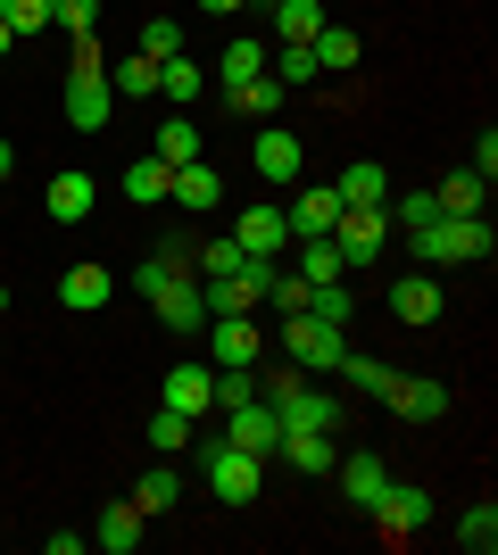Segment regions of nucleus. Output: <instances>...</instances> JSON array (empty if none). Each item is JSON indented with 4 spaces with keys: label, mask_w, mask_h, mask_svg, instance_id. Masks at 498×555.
Wrapping results in <instances>:
<instances>
[{
    "label": "nucleus",
    "mask_w": 498,
    "mask_h": 555,
    "mask_svg": "<svg viewBox=\"0 0 498 555\" xmlns=\"http://www.w3.org/2000/svg\"><path fill=\"white\" fill-rule=\"evenodd\" d=\"M416 241V266H490V216H432L424 232H407Z\"/></svg>",
    "instance_id": "f257e3e1"
},
{
    "label": "nucleus",
    "mask_w": 498,
    "mask_h": 555,
    "mask_svg": "<svg viewBox=\"0 0 498 555\" xmlns=\"http://www.w3.org/2000/svg\"><path fill=\"white\" fill-rule=\"evenodd\" d=\"M117 116V92H108V59L92 50V34L75 42V67H67V125L75 133H100Z\"/></svg>",
    "instance_id": "f03ea898"
},
{
    "label": "nucleus",
    "mask_w": 498,
    "mask_h": 555,
    "mask_svg": "<svg viewBox=\"0 0 498 555\" xmlns=\"http://www.w3.org/2000/svg\"><path fill=\"white\" fill-rule=\"evenodd\" d=\"M258 398L274 406V423H283V431H332V423H341V398H324L299 365L274 373V382H258Z\"/></svg>",
    "instance_id": "7ed1b4c3"
},
{
    "label": "nucleus",
    "mask_w": 498,
    "mask_h": 555,
    "mask_svg": "<svg viewBox=\"0 0 498 555\" xmlns=\"http://www.w3.org/2000/svg\"><path fill=\"white\" fill-rule=\"evenodd\" d=\"M283 357L299 373H332L341 357H349V340H341V324H316L308 307H299V315H283Z\"/></svg>",
    "instance_id": "20e7f679"
},
{
    "label": "nucleus",
    "mask_w": 498,
    "mask_h": 555,
    "mask_svg": "<svg viewBox=\"0 0 498 555\" xmlns=\"http://www.w3.org/2000/svg\"><path fill=\"white\" fill-rule=\"evenodd\" d=\"M200 473H208L216 506H250V498H258V456L233 448V440H208V448H200Z\"/></svg>",
    "instance_id": "39448f33"
},
{
    "label": "nucleus",
    "mask_w": 498,
    "mask_h": 555,
    "mask_svg": "<svg viewBox=\"0 0 498 555\" xmlns=\"http://www.w3.org/2000/svg\"><path fill=\"white\" fill-rule=\"evenodd\" d=\"M366 514H374V531L391 539V547H407V539H416V531L432 522V498H424L416 481H399V473H391V489H382V498H374Z\"/></svg>",
    "instance_id": "423d86ee"
},
{
    "label": "nucleus",
    "mask_w": 498,
    "mask_h": 555,
    "mask_svg": "<svg viewBox=\"0 0 498 555\" xmlns=\"http://www.w3.org/2000/svg\"><path fill=\"white\" fill-rule=\"evenodd\" d=\"M332 241H341V266H374L382 241H391V216L382 208H341L332 216Z\"/></svg>",
    "instance_id": "0eeeda50"
},
{
    "label": "nucleus",
    "mask_w": 498,
    "mask_h": 555,
    "mask_svg": "<svg viewBox=\"0 0 498 555\" xmlns=\"http://www.w3.org/2000/svg\"><path fill=\"white\" fill-rule=\"evenodd\" d=\"M225 440L233 448H250V456H274V448H283V423H274V406H266V398H241V406H225Z\"/></svg>",
    "instance_id": "6e6552de"
},
{
    "label": "nucleus",
    "mask_w": 498,
    "mask_h": 555,
    "mask_svg": "<svg viewBox=\"0 0 498 555\" xmlns=\"http://www.w3.org/2000/svg\"><path fill=\"white\" fill-rule=\"evenodd\" d=\"M150 315H158L166 332H200V324H208V299H200V274H166L158 291H150Z\"/></svg>",
    "instance_id": "1a4fd4ad"
},
{
    "label": "nucleus",
    "mask_w": 498,
    "mask_h": 555,
    "mask_svg": "<svg viewBox=\"0 0 498 555\" xmlns=\"http://www.w3.org/2000/svg\"><path fill=\"white\" fill-rule=\"evenodd\" d=\"M332 216H341V191H332V183H291V199H283L291 241H316V232H332Z\"/></svg>",
    "instance_id": "9d476101"
},
{
    "label": "nucleus",
    "mask_w": 498,
    "mask_h": 555,
    "mask_svg": "<svg viewBox=\"0 0 498 555\" xmlns=\"http://www.w3.org/2000/svg\"><path fill=\"white\" fill-rule=\"evenodd\" d=\"M233 241H241V257H291V224H283V208H241L233 216Z\"/></svg>",
    "instance_id": "9b49d317"
},
{
    "label": "nucleus",
    "mask_w": 498,
    "mask_h": 555,
    "mask_svg": "<svg viewBox=\"0 0 498 555\" xmlns=\"http://www.w3.org/2000/svg\"><path fill=\"white\" fill-rule=\"evenodd\" d=\"M208 382H216V365H200V357H191V365H175V373L158 382V406H175V415H191V423H200V415H216Z\"/></svg>",
    "instance_id": "f8f14e48"
},
{
    "label": "nucleus",
    "mask_w": 498,
    "mask_h": 555,
    "mask_svg": "<svg viewBox=\"0 0 498 555\" xmlns=\"http://www.w3.org/2000/svg\"><path fill=\"white\" fill-rule=\"evenodd\" d=\"M382 406H391L399 423H440V415H449V390H440V382H424V373H399Z\"/></svg>",
    "instance_id": "ddd939ff"
},
{
    "label": "nucleus",
    "mask_w": 498,
    "mask_h": 555,
    "mask_svg": "<svg viewBox=\"0 0 498 555\" xmlns=\"http://www.w3.org/2000/svg\"><path fill=\"white\" fill-rule=\"evenodd\" d=\"M92 199H100V183L84 175V166H67V175H50V191H42L50 224H84V216H92Z\"/></svg>",
    "instance_id": "4468645a"
},
{
    "label": "nucleus",
    "mask_w": 498,
    "mask_h": 555,
    "mask_svg": "<svg viewBox=\"0 0 498 555\" xmlns=\"http://www.w3.org/2000/svg\"><path fill=\"white\" fill-rule=\"evenodd\" d=\"M391 315H399L407 332L440 324V282H432V274H399V282H391Z\"/></svg>",
    "instance_id": "2eb2a0df"
},
{
    "label": "nucleus",
    "mask_w": 498,
    "mask_h": 555,
    "mask_svg": "<svg viewBox=\"0 0 498 555\" xmlns=\"http://www.w3.org/2000/svg\"><path fill=\"white\" fill-rule=\"evenodd\" d=\"M341 464V489H349V506L366 514L382 498V489H391V456H374V448H357V456H332Z\"/></svg>",
    "instance_id": "dca6fc26"
},
{
    "label": "nucleus",
    "mask_w": 498,
    "mask_h": 555,
    "mask_svg": "<svg viewBox=\"0 0 498 555\" xmlns=\"http://www.w3.org/2000/svg\"><path fill=\"white\" fill-rule=\"evenodd\" d=\"M117 299V274L108 266H67L59 274V307H75V315H92V307H108Z\"/></svg>",
    "instance_id": "f3484780"
},
{
    "label": "nucleus",
    "mask_w": 498,
    "mask_h": 555,
    "mask_svg": "<svg viewBox=\"0 0 498 555\" xmlns=\"http://www.w3.org/2000/svg\"><path fill=\"white\" fill-rule=\"evenodd\" d=\"M200 332L216 340V365H258V324L250 315H208Z\"/></svg>",
    "instance_id": "a211bd4d"
},
{
    "label": "nucleus",
    "mask_w": 498,
    "mask_h": 555,
    "mask_svg": "<svg viewBox=\"0 0 498 555\" xmlns=\"http://www.w3.org/2000/svg\"><path fill=\"white\" fill-rule=\"evenodd\" d=\"M150 158H158V166H191V158H208V141H200V125H191V108H175V116L158 125Z\"/></svg>",
    "instance_id": "6ab92c4d"
},
{
    "label": "nucleus",
    "mask_w": 498,
    "mask_h": 555,
    "mask_svg": "<svg viewBox=\"0 0 498 555\" xmlns=\"http://www.w3.org/2000/svg\"><path fill=\"white\" fill-rule=\"evenodd\" d=\"M299 166H308V158H299V133L266 125V133H258V175H266L274 191H283V183H299Z\"/></svg>",
    "instance_id": "aec40b11"
},
{
    "label": "nucleus",
    "mask_w": 498,
    "mask_h": 555,
    "mask_svg": "<svg viewBox=\"0 0 498 555\" xmlns=\"http://www.w3.org/2000/svg\"><path fill=\"white\" fill-rule=\"evenodd\" d=\"M142 531H150V514L133 506V498H117V506H108V514L92 522V539H100L108 555H133V547H142Z\"/></svg>",
    "instance_id": "412c9836"
},
{
    "label": "nucleus",
    "mask_w": 498,
    "mask_h": 555,
    "mask_svg": "<svg viewBox=\"0 0 498 555\" xmlns=\"http://www.w3.org/2000/svg\"><path fill=\"white\" fill-rule=\"evenodd\" d=\"M175 208H216L225 199V175H216L208 158H191V166H175V191H166Z\"/></svg>",
    "instance_id": "4be33fe9"
},
{
    "label": "nucleus",
    "mask_w": 498,
    "mask_h": 555,
    "mask_svg": "<svg viewBox=\"0 0 498 555\" xmlns=\"http://www.w3.org/2000/svg\"><path fill=\"white\" fill-rule=\"evenodd\" d=\"M341 208H382V199H391V175H382L374 158H349V175H341Z\"/></svg>",
    "instance_id": "5701e85b"
},
{
    "label": "nucleus",
    "mask_w": 498,
    "mask_h": 555,
    "mask_svg": "<svg viewBox=\"0 0 498 555\" xmlns=\"http://www.w3.org/2000/svg\"><path fill=\"white\" fill-rule=\"evenodd\" d=\"M200 92H208V67H200V59H183V50H175V59H158V100L191 108Z\"/></svg>",
    "instance_id": "b1692460"
},
{
    "label": "nucleus",
    "mask_w": 498,
    "mask_h": 555,
    "mask_svg": "<svg viewBox=\"0 0 498 555\" xmlns=\"http://www.w3.org/2000/svg\"><path fill=\"white\" fill-rule=\"evenodd\" d=\"M291 257H299V266H291L299 282H341V274H349V266H341V241H332V232H316V241H291Z\"/></svg>",
    "instance_id": "393cba45"
},
{
    "label": "nucleus",
    "mask_w": 498,
    "mask_h": 555,
    "mask_svg": "<svg viewBox=\"0 0 498 555\" xmlns=\"http://www.w3.org/2000/svg\"><path fill=\"white\" fill-rule=\"evenodd\" d=\"M274 456H283L291 473H332V456H341V448H332V431H283V448H274Z\"/></svg>",
    "instance_id": "a878e982"
},
{
    "label": "nucleus",
    "mask_w": 498,
    "mask_h": 555,
    "mask_svg": "<svg viewBox=\"0 0 498 555\" xmlns=\"http://www.w3.org/2000/svg\"><path fill=\"white\" fill-rule=\"evenodd\" d=\"M250 75H266V42H258V34H241V42H225V59H216V83H225V92H241Z\"/></svg>",
    "instance_id": "bb28decb"
},
{
    "label": "nucleus",
    "mask_w": 498,
    "mask_h": 555,
    "mask_svg": "<svg viewBox=\"0 0 498 555\" xmlns=\"http://www.w3.org/2000/svg\"><path fill=\"white\" fill-rule=\"evenodd\" d=\"M432 199H440V216H482V199H490V183H482L474 166H457L449 183L432 191Z\"/></svg>",
    "instance_id": "cd10ccee"
},
{
    "label": "nucleus",
    "mask_w": 498,
    "mask_h": 555,
    "mask_svg": "<svg viewBox=\"0 0 498 555\" xmlns=\"http://www.w3.org/2000/svg\"><path fill=\"white\" fill-rule=\"evenodd\" d=\"M457 547H465V555H490L498 547V506H490V498H474V506L457 514Z\"/></svg>",
    "instance_id": "c85d7f7f"
},
{
    "label": "nucleus",
    "mask_w": 498,
    "mask_h": 555,
    "mask_svg": "<svg viewBox=\"0 0 498 555\" xmlns=\"http://www.w3.org/2000/svg\"><path fill=\"white\" fill-rule=\"evenodd\" d=\"M266 75H274L283 92H299V83H316V50H308V42H283V50H266Z\"/></svg>",
    "instance_id": "c756f323"
},
{
    "label": "nucleus",
    "mask_w": 498,
    "mask_h": 555,
    "mask_svg": "<svg viewBox=\"0 0 498 555\" xmlns=\"http://www.w3.org/2000/svg\"><path fill=\"white\" fill-rule=\"evenodd\" d=\"M108 92H117V100H150V92H158V59H142V50L117 59V67H108Z\"/></svg>",
    "instance_id": "7c9ffc66"
},
{
    "label": "nucleus",
    "mask_w": 498,
    "mask_h": 555,
    "mask_svg": "<svg viewBox=\"0 0 498 555\" xmlns=\"http://www.w3.org/2000/svg\"><path fill=\"white\" fill-rule=\"evenodd\" d=\"M175 498H183V473H175V464H150L142 481H133V506L142 514H166Z\"/></svg>",
    "instance_id": "2f4dec72"
},
{
    "label": "nucleus",
    "mask_w": 498,
    "mask_h": 555,
    "mask_svg": "<svg viewBox=\"0 0 498 555\" xmlns=\"http://www.w3.org/2000/svg\"><path fill=\"white\" fill-rule=\"evenodd\" d=\"M266 9H274V34H283V42H316V25H324L316 0H266Z\"/></svg>",
    "instance_id": "473e14b6"
},
{
    "label": "nucleus",
    "mask_w": 498,
    "mask_h": 555,
    "mask_svg": "<svg viewBox=\"0 0 498 555\" xmlns=\"http://www.w3.org/2000/svg\"><path fill=\"white\" fill-rule=\"evenodd\" d=\"M308 50H316V75H324V67H357V34H349V25H332V17L316 25Z\"/></svg>",
    "instance_id": "72a5a7b5"
},
{
    "label": "nucleus",
    "mask_w": 498,
    "mask_h": 555,
    "mask_svg": "<svg viewBox=\"0 0 498 555\" xmlns=\"http://www.w3.org/2000/svg\"><path fill=\"white\" fill-rule=\"evenodd\" d=\"M166 191H175V166H158V158L125 166V199H142V208H150V199H166Z\"/></svg>",
    "instance_id": "f704fd0d"
},
{
    "label": "nucleus",
    "mask_w": 498,
    "mask_h": 555,
    "mask_svg": "<svg viewBox=\"0 0 498 555\" xmlns=\"http://www.w3.org/2000/svg\"><path fill=\"white\" fill-rule=\"evenodd\" d=\"M382 216H391V232H424L432 216H440V199H432V191H407V199H382Z\"/></svg>",
    "instance_id": "c9c22d12"
},
{
    "label": "nucleus",
    "mask_w": 498,
    "mask_h": 555,
    "mask_svg": "<svg viewBox=\"0 0 498 555\" xmlns=\"http://www.w3.org/2000/svg\"><path fill=\"white\" fill-rule=\"evenodd\" d=\"M332 373H349V390H357V398H391V382H399V373L374 365V357H341Z\"/></svg>",
    "instance_id": "e433bc0d"
},
{
    "label": "nucleus",
    "mask_w": 498,
    "mask_h": 555,
    "mask_svg": "<svg viewBox=\"0 0 498 555\" xmlns=\"http://www.w3.org/2000/svg\"><path fill=\"white\" fill-rule=\"evenodd\" d=\"M150 448H158V456H183V448H191V415L158 406V415H150Z\"/></svg>",
    "instance_id": "4c0bfd02"
},
{
    "label": "nucleus",
    "mask_w": 498,
    "mask_h": 555,
    "mask_svg": "<svg viewBox=\"0 0 498 555\" xmlns=\"http://www.w3.org/2000/svg\"><path fill=\"white\" fill-rule=\"evenodd\" d=\"M183 50V17H142V59H175Z\"/></svg>",
    "instance_id": "58836bf2"
},
{
    "label": "nucleus",
    "mask_w": 498,
    "mask_h": 555,
    "mask_svg": "<svg viewBox=\"0 0 498 555\" xmlns=\"http://www.w3.org/2000/svg\"><path fill=\"white\" fill-rule=\"evenodd\" d=\"M0 25L25 42V34H42V25H50V0H0Z\"/></svg>",
    "instance_id": "ea45409f"
},
{
    "label": "nucleus",
    "mask_w": 498,
    "mask_h": 555,
    "mask_svg": "<svg viewBox=\"0 0 498 555\" xmlns=\"http://www.w3.org/2000/svg\"><path fill=\"white\" fill-rule=\"evenodd\" d=\"M50 25H67L75 42H84V34L100 25V0H50Z\"/></svg>",
    "instance_id": "a19ab883"
},
{
    "label": "nucleus",
    "mask_w": 498,
    "mask_h": 555,
    "mask_svg": "<svg viewBox=\"0 0 498 555\" xmlns=\"http://www.w3.org/2000/svg\"><path fill=\"white\" fill-rule=\"evenodd\" d=\"M266 307H283V315H299V307H308V282L274 266V282H266Z\"/></svg>",
    "instance_id": "79ce46f5"
},
{
    "label": "nucleus",
    "mask_w": 498,
    "mask_h": 555,
    "mask_svg": "<svg viewBox=\"0 0 498 555\" xmlns=\"http://www.w3.org/2000/svg\"><path fill=\"white\" fill-rule=\"evenodd\" d=\"M474 175H482V183L498 175V133H482V141H474Z\"/></svg>",
    "instance_id": "37998d69"
},
{
    "label": "nucleus",
    "mask_w": 498,
    "mask_h": 555,
    "mask_svg": "<svg viewBox=\"0 0 498 555\" xmlns=\"http://www.w3.org/2000/svg\"><path fill=\"white\" fill-rule=\"evenodd\" d=\"M9 175H17V141H0V183H9Z\"/></svg>",
    "instance_id": "c03bdc74"
},
{
    "label": "nucleus",
    "mask_w": 498,
    "mask_h": 555,
    "mask_svg": "<svg viewBox=\"0 0 498 555\" xmlns=\"http://www.w3.org/2000/svg\"><path fill=\"white\" fill-rule=\"evenodd\" d=\"M200 9H208V17H233V9H250V0H200Z\"/></svg>",
    "instance_id": "a18cd8bd"
},
{
    "label": "nucleus",
    "mask_w": 498,
    "mask_h": 555,
    "mask_svg": "<svg viewBox=\"0 0 498 555\" xmlns=\"http://www.w3.org/2000/svg\"><path fill=\"white\" fill-rule=\"evenodd\" d=\"M9 42H17V34H9V25H0V59H9Z\"/></svg>",
    "instance_id": "49530a36"
},
{
    "label": "nucleus",
    "mask_w": 498,
    "mask_h": 555,
    "mask_svg": "<svg viewBox=\"0 0 498 555\" xmlns=\"http://www.w3.org/2000/svg\"><path fill=\"white\" fill-rule=\"evenodd\" d=\"M0 315H9V282H0Z\"/></svg>",
    "instance_id": "de8ad7c7"
}]
</instances>
